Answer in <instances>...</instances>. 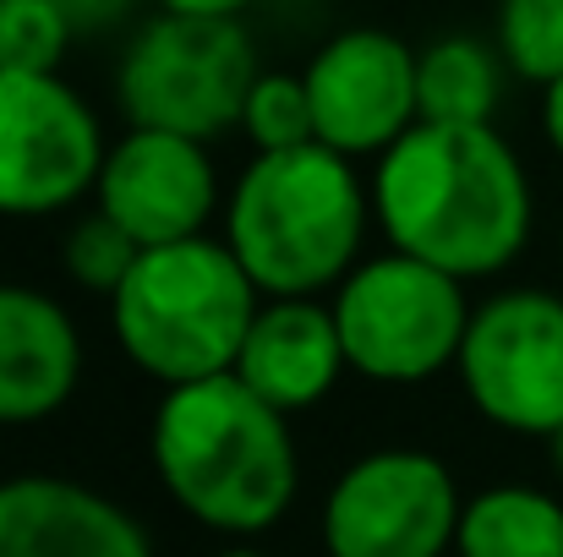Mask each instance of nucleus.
Listing matches in <instances>:
<instances>
[{
  "label": "nucleus",
  "mask_w": 563,
  "mask_h": 557,
  "mask_svg": "<svg viewBox=\"0 0 563 557\" xmlns=\"http://www.w3.org/2000/svg\"><path fill=\"white\" fill-rule=\"evenodd\" d=\"M71 38L60 0H0V71H60Z\"/></svg>",
  "instance_id": "19"
},
{
  "label": "nucleus",
  "mask_w": 563,
  "mask_h": 557,
  "mask_svg": "<svg viewBox=\"0 0 563 557\" xmlns=\"http://www.w3.org/2000/svg\"><path fill=\"white\" fill-rule=\"evenodd\" d=\"M257 307L263 290L230 241L187 235L137 252L132 274L110 296V328L143 377L176 388L235 367Z\"/></svg>",
  "instance_id": "4"
},
{
  "label": "nucleus",
  "mask_w": 563,
  "mask_h": 557,
  "mask_svg": "<svg viewBox=\"0 0 563 557\" xmlns=\"http://www.w3.org/2000/svg\"><path fill=\"white\" fill-rule=\"evenodd\" d=\"M148 454L170 503L219 536L279 525L301 487L285 410L252 393L235 371L165 388Z\"/></svg>",
  "instance_id": "2"
},
{
  "label": "nucleus",
  "mask_w": 563,
  "mask_h": 557,
  "mask_svg": "<svg viewBox=\"0 0 563 557\" xmlns=\"http://www.w3.org/2000/svg\"><path fill=\"white\" fill-rule=\"evenodd\" d=\"M159 11H191V16H241L257 0H154Z\"/></svg>",
  "instance_id": "23"
},
{
  "label": "nucleus",
  "mask_w": 563,
  "mask_h": 557,
  "mask_svg": "<svg viewBox=\"0 0 563 557\" xmlns=\"http://www.w3.org/2000/svg\"><path fill=\"white\" fill-rule=\"evenodd\" d=\"M329 307H334L351 371L388 388H410L449 371L460 361V345L471 328L465 279L394 246L383 257H362L340 279Z\"/></svg>",
  "instance_id": "6"
},
{
  "label": "nucleus",
  "mask_w": 563,
  "mask_h": 557,
  "mask_svg": "<svg viewBox=\"0 0 563 557\" xmlns=\"http://www.w3.org/2000/svg\"><path fill=\"white\" fill-rule=\"evenodd\" d=\"M219 557H268V553H252V547H230V553H219Z\"/></svg>",
  "instance_id": "25"
},
{
  "label": "nucleus",
  "mask_w": 563,
  "mask_h": 557,
  "mask_svg": "<svg viewBox=\"0 0 563 557\" xmlns=\"http://www.w3.org/2000/svg\"><path fill=\"white\" fill-rule=\"evenodd\" d=\"M373 186L329 143L257 154L224 208V241L263 296H318L362 263Z\"/></svg>",
  "instance_id": "3"
},
{
  "label": "nucleus",
  "mask_w": 563,
  "mask_h": 557,
  "mask_svg": "<svg viewBox=\"0 0 563 557\" xmlns=\"http://www.w3.org/2000/svg\"><path fill=\"white\" fill-rule=\"evenodd\" d=\"M460 557H563V503L537 487H487L460 509Z\"/></svg>",
  "instance_id": "16"
},
{
  "label": "nucleus",
  "mask_w": 563,
  "mask_h": 557,
  "mask_svg": "<svg viewBox=\"0 0 563 557\" xmlns=\"http://www.w3.org/2000/svg\"><path fill=\"white\" fill-rule=\"evenodd\" d=\"M504 55L476 33H443L416 49L421 121H493L504 99Z\"/></svg>",
  "instance_id": "15"
},
{
  "label": "nucleus",
  "mask_w": 563,
  "mask_h": 557,
  "mask_svg": "<svg viewBox=\"0 0 563 557\" xmlns=\"http://www.w3.org/2000/svg\"><path fill=\"white\" fill-rule=\"evenodd\" d=\"M454 371L482 421L520 437H553L563 426V296L498 290L471 307Z\"/></svg>",
  "instance_id": "7"
},
{
  "label": "nucleus",
  "mask_w": 563,
  "mask_h": 557,
  "mask_svg": "<svg viewBox=\"0 0 563 557\" xmlns=\"http://www.w3.org/2000/svg\"><path fill=\"white\" fill-rule=\"evenodd\" d=\"M307 93L318 115V143L367 159L399 143L421 121L416 49L388 27H345L307 60Z\"/></svg>",
  "instance_id": "10"
},
{
  "label": "nucleus",
  "mask_w": 563,
  "mask_h": 557,
  "mask_svg": "<svg viewBox=\"0 0 563 557\" xmlns=\"http://www.w3.org/2000/svg\"><path fill=\"white\" fill-rule=\"evenodd\" d=\"M104 132L60 71H0V213L44 219L82 202L104 170Z\"/></svg>",
  "instance_id": "8"
},
{
  "label": "nucleus",
  "mask_w": 563,
  "mask_h": 557,
  "mask_svg": "<svg viewBox=\"0 0 563 557\" xmlns=\"http://www.w3.org/2000/svg\"><path fill=\"white\" fill-rule=\"evenodd\" d=\"M241 132L252 137L257 154L318 143V115H312L307 77L301 71H257V82L246 93V110H241Z\"/></svg>",
  "instance_id": "18"
},
{
  "label": "nucleus",
  "mask_w": 563,
  "mask_h": 557,
  "mask_svg": "<svg viewBox=\"0 0 563 557\" xmlns=\"http://www.w3.org/2000/svg\"><path fill=\"white\" fill-rule=\"evenodd\" d=\"M548 443H553V465H559V476H563V426L548 437Z\"/></svg>",
  "instance_id": "24"
},
{
  "label": "nucleus",
  "mask_w": 563,
  "mask_h": 557,
  "mask_svg": "<svg viewBox=\"0 0 563 557\" xmlns=\"http://www.w3.org/2000/svg\"><path fill=\"white\" fill-rule=\"evenodd\" d=\"M60 11L71 16L77 33H104V27L126 22L137 11V0H60Z\"/></svg>",
  "instance_id": "21"
},
{
  "label": "nucleus",
  "mask_w": 563,
  "mask_h": 557,
  "mask_svg": "<svg viewBox=\"0 0 563 557\" xmlns=\"http://www.w3.org/2000/svg\"><path fill=\"white\" fill-rule=\"evenodd\" d=\"M93 202L137 246L202 235L208 219L219 213V176H213L208 143L159 132V126H132L121 143H110Z\"/></svg>",
  "instance_id": "11"
},
{
  "label": "nucleus",
  "mask_w": 563,
  "mask_h": 557,
  "mask_svg": "<svg viewBox=\"0 0 563 557\" xmlns=\"http://www.w3.org/2000/svg\"><path fill=\"white\" fill-rule=\"evenodd\" d=\"M493 44L509 77L548 88L563 77V0H498Z\"/></svg>",
  "instance_id": "17"
},
{
  "label": "nucleus",
  "mask_w": 563,
  "mask_h": 557,
  "mask_svg": "<svg viewBox=\"0 0 563 557\" xmlns=\"http://www.w3.org/2000/svg\"><path fill=\"white\" fill-rule=\"evenodd\" d=\"M454 470L427 448L362 454L323 503L329 557H443L460 531Z\"/></svg>",
  "instance_id": "9"
},
{
  "label": "nucleus",
  "mask_w": 563,
  "mask_h": 557,
  "mask_svg": "<svg viewBox=\"0 0 563 557\" xmlns=\"http://www.w3.org/2000/svg\"><path fill=\"white\" fill-rule=\"evenodd\" d=\"M373 213L394 252L493 279L531 241V176L493 121H416L377 154Z\"/></svg>",
  "instance_id": "1"
},
{
  "label": "nucleus",
  "mask_w": 563,
  "mask_h": 557,
  "mask_svg": "<svg viewBox=\"0 0 563 557\" xmlns=\"http://www.w3.org/2000/svg\"><path fill=\"white\" fill-rule=\"evenodd\" d=\"M137 252H143V246H137V241H132L104 208H93V213L77 219L71 235H66V274H71L82 290L115 296V285L132 274Z\"/></svg>",
  "instance_id": "20"
},
{
  "label": "nucleus",
  "mask_w": 563,
  "mask_h": 557,
  "mask_svg": "<svg viewBox=\"0 0 563 557\" xmlns=\"http://www.w3.org/2000/svg\"><path fill=\"white\" fill-rule=\"evenodd\" d=\"M542 132H548L553 154L563 159V77H553V82L542 88Z\"/></svg>",
  "instance_id": "22"
},
{
  "label": "nucleus",
  "mask_w": 563,
  "mask_h": 557,
  "mask_svg": "<svg viewBox=\"0 0 563 557\" xmlns=\"http://www.w3.org/2000/svg\"><path fill=\"white\" fill-rule=\"evenodd\" d=\"M230 371L285 415L312 410L334 393L340 371H351L334 307H323L318 296H263Z\"/></svg>",
  "instance_id": "13"
},
{
  "label": "nucleus",
  "mask_w": 563,
  "mask_h": 557,
  "mask_svg": "<svg viewBox=\"0 0 563 557\" xmlns=\"http://www.w3.org/2000/svg\"><path fill=\"white\" fill-rule=\"evenodd\" d=\"M82 377V339L71 312L33 290L0 285V426H33L55 415Z\"/></svg>",
  "instance_id": "14"
},
{
  "label": "nucleus",
  "mask_w": 563,
  "mask_h": 557,
  "mask_svg": "<svg viewBox=\"0 0 563 557\" xmlns=\"http://www.w3.org/2000/svg\"><path fill=\"white\" fill-rule=\"evenodd\" d=\"M257 71L263 66L241 16L159 11L121 49L115 99H121L126 126H159V132L208 143L241 126Z\"/></svg>",
  "instance_id": "5"
},
{
  "label": "nucleus",
  "mask_w": 563,
  "mask_h": 557,
  "mask_svg": "<svg viewBox=\"0 0 563 557\" xmlns=\"http://www.w3.org/2000/svg\"><path fill=\"white\" fill-rule=\"evenodd\" d=\"M0 557H154L148 531L66 476L0 481Z\"/></svg>",
  "instance_id": "12"
}]
</instances>
